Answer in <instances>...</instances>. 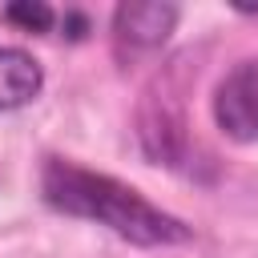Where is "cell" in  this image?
Instances as JSON below:
<instances>
[{
  "mask_svg": "<svg viewBox=\"0 0 258 258\" xmlns=\"http://www.w3.org/2000/svg\"><path fill=\"white\" fill-rule=\"evenodd\" d=\"M40 202L64 218H81V222H97L105 230H113L117 238L133 242V246H185L194 238V226H185L181 218L157 210L149 198H141L133 185L85 169L69 157H44L40 165Z\"/></svg>",
  "mask_w": 258,
  "mask_h": 258,
  "instance_id": "obj_1",
  "label": "cell"
},
{
  "mask_svg": "<svg viewBox=\"0 0 258 258\" xmlns=\"http://www.w3.org/2000/svg\"><path fill=\"white\" fill-rule=\"evenodd\" d=\"M181 8L177 4H161V0H133V4H117L109 32H113V56L121 64H133L141 56H153L177 28Z\"/></svg>",
  "mask_w": 258,
  "mask_h": 258,
  "instance_id": "obj_2",
  "label": "cell"
},
{
  "mask_svg": "<svg viewBox=\"0 0 258 258\" xmlns=\"http://www.w3.org/2000/svg\"><path fill=\"white\" fill-rule=\"evenodd\" d=\"M214 125L234 145H258V56H246L222 73L210 97Z\"/></svg>",
  "mask_w": 258,
  "mask_h": 258,
  "instance_id": "obj_3",
  "label": "cell"
},
{
  "mask_svg": "<svg viewBox=\"0 0 258 258\" xmlns=\"http://www.w3.org/2000/svg\"><path fill=\"white\" fill-rule=\"evenodd\" d=\"M44 89V69L32 52L0 44V113H16L32 105Z\"/></svg>",
  "mask_w": 258,
  "mask_h": 258,
  "instance_id": "obj_4",
  "label": "cell"
},
{
  "mask_svg": "<svg viewBox=\"0 0 258 258\" xmlns=\"http://www.w3.org/2000/svg\"><path fill=\"white\" fill-rule=\"evenodd\" d=\"M0 20L4 24H12V28H20V32H52V24H56V8H48L44 0H16V4H8V8H0Z\"/></svg>",
  "mask_w": 258,
  "mask_h": 258,
  "instance_id": "obj_5",
  "label": "cell"
},
{
  "mask_svg": "<svg viewBox=\"0 0 258 258\" xmlns=\"http://www.w3.org/2000/svg\"><path fill=\"white\" fill-rule=\"evenodd\" d=\"M60 36H69V40H85L89 32H93V24H89V16L85 12H77V8H64L60 12Z\"/></svg>",
  "mask_w": 258,
  "mask_h": 258,
  "instance_id": "obj_6",
  "label": "cell"
},
{
  "mask_svg": "<svg viewBox=\"0 0 258 258\" xmlns=\"http://www.w3.org/2000/svg\"><path fill=\"white\" fill-rule=\"evenodd\" d=\"M234 12H242V16H254V20H258V4H234Z\"/></svg>",
  "mask_w": 258,
  "mask_h": 258,
  "instance_id": "obj_7",
  "label": "cell"
}]
</instances>
